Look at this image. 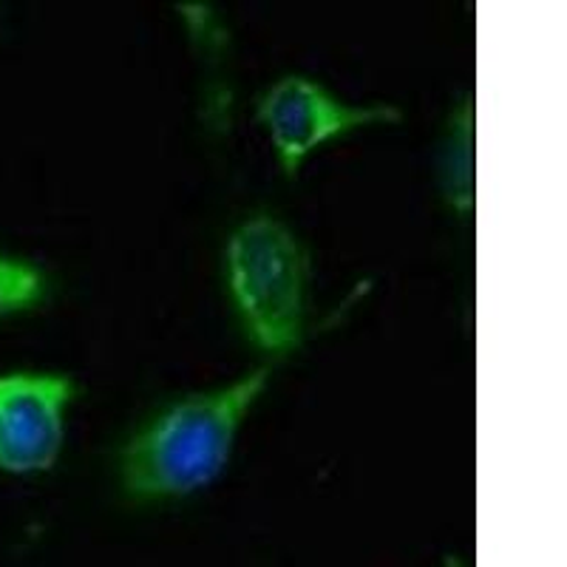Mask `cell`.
Instances as JSON below:
<instances>
[{"mask_svg": "<svg viewBox=\"0 0 567 567\" xmlns=\"http://www.w3.org/2000/svg\"><path fill=\"white\" fill-rule=\"evenodd\" d=\"M258 116L276 142L284 171H296L298 162L318 142L338 136L358 125L378 120H398L394 105H352L338 100L329 89L303 74H287L267 89L258 103Z\"/></svg>", "mask_w": 567, "mask_h": 567, "instance_id": "4", "label": "cell"}, {"mask_svg": "<svg viewBox=\"0 0 567 567\" xmlns=\"http://www.w3.org/2000/svg\"><path fill=\"white\" fill-rule=\"evenodd\" d=\"M443 185L445 194L460 210L471 207L474 199V116L471 103L452 123V140L443 148Z\"/></svg>", "mask_w": 567, "mask_h": 567, "instance_id": "5", "label": "cell"}, {"mask_svg": "<svg viewBox=\"0 0 567 567\" xmlns=\"http://www.w3.org/2000/svg\"><path fill=\"white\" fill-rule=\"evenodd\" d=\"M310 258L296 233L270 213L236 227L227 245V278L252 341L287 352L301 341Z\"/></svg>", "mask_w": 567, "mask_h": 567, "instance_id": "2", "label": "cell"}, {"mask_svg": "<svg viewBox=\"0 0 567 567\" xmlns=\"http://www.w3.org/2000/svg\"><path fill=\"white\" fill-rule=\"evenodd\" d=\"M270 381V367L225 389L187 394L156 414L120 454L123 488L136 499H171L219 477L241 420Z\"/></svg>", "mask_w": 567, "mask_h": 567, "instance_id": "1", "label": "cell"}, {"mask_svg": "<svg viewBox=\"0 0 567 567\" xmlns=\"http://www.w3.org/2000/svg\"><path fill=\"white\" fill-rule=\"evenodd\" d=\"M45 296V276L29 258L0 250V318L23 312Z\"/></svg>", "mask_w": 567, "mask_h": 567, "instance_id": "6", "label": "cell"}, {"mask_svg": "<svg viewBox=\"0 0 567 567\" xmlns=\"http://www.w3.org/2000/svg\"><path fill=\"white\" fill-rule=\"evenodd\" d=\"M71 398L74 383L65 374H0V468L12 474L52 468L63 449Z\"/></svg>", "mask_w": 567, "mask_h": 567, "instance_id": "3", "label": "cell"}]
</instances>
